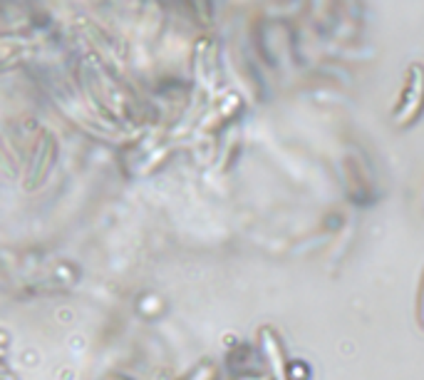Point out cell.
I'll return each instance as SVG.
<instances>
[{"label":"cell","mask_w":424,"mask_h":380,"mask_svg":"<svg viewBox=\"0 0 424 380\" xmlns=\"http://www.w3.org/2000/svg\"><path fill=\"white\" fill-rule=\"evenodd\" d=\"M424 110V65L412 63L407 70V85L400 102L392 110V122L400 127H410L414 119H419Z\"/></svg>","instance_id":"cell-1"},{"label":"cell","mask_w":424,"mask_h":380,"mask_svg":"<svg viewBox=\"0 0 424 380\" xmlns=\"http://www.w3.org/2000/svg\"><path fill=\"white\" fill-rule=\"evenodd\" d=\"M261 346L265 350V358L271 361V370L278 380H285V358H283V348H281V341L273 336L271 330H263V336H261Z\"/></svg>","instance_id":"cell-2"},{"label":"cell","mask_w":424,"mask_h":380,"mask_svg":"<svg viewBox=\"0 0 424 380\" xmlns=\"http://www.w3.org/2000/svg\"><path fill=\"white\" fill-rule=\"evenodd\" d=\"M417 321L424 330V276H422V283H419V293H417Z\"/></svg>","instance_id":"cell-3"},{"label":"cell","mask_w":424,"mask_h":380,"mask_svg":"<svg viewBox=\"0 0 424 380\" xmlns=\"http://www.w3.org/2000/svg\"><path fill=\"white\" fill-rule=\"evenodd\" d=\"M189 380H214V370H211V368H199Z\"/></svg>","instance_id":"cell-4"}]
</instances>
